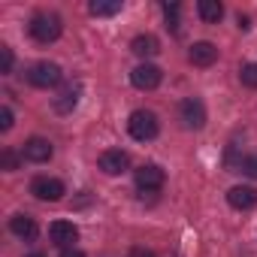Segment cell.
I'll list each match as a JSON object with an SVG mask.
<instances>
[{"mask_svg":"<svg viewBox=\"0 0 257 257\" xmlns=\"http://www.w3.org/2000/svg\"><path fill=\"white\" fill-rule=\"evenodd\" d=\"M127 131H131V137L137 143H152L158 134H161V124H158V115L149 112V109H137L131 115V121H127Z\"/></svg>","mask_w":257,"mask_h":257,"instance_id":"1","label":"cell"},{"mask_svg":"<svg viewBox=\"0 0 257 257\" xmlns=\"http://www.w3.org/2000/svg\"><path fill=\"white\" fill-rule=\"evenodd\" d=\"M28 31H31V37H34L37 43L49 46V43H55V40L61 37V19H58L55 13H37V16L31 19Z\"/></svg>","mask_w":257,"mask_h":257,"instance_id":"2","label":"cell"},{"mask_svg":"<svg viewBox=\"0 0 257 257\" xmlns=\"http://www.w3.org/2000/svg\"><path fill=\"white\" fill-rule=\"evenodd\" d=\"M28 82H31L34 88H55V85L61 82V67L52 64V61H37V64H31V70H28Z\"/></svg>","mask_w":257,"mask_h":257,"instance_id":"3","label":"cell"},{"mask_svg":"<svg viewBox=\"0 0 257 257\" xmlns=\"http://www.w3.org/2000/svg\"><path fill=\"white\" fill-rule=\"evenodd\" d=\"M179 121L188 127V131H200V127L206 124V106H203V100H197V97L182 100V106H179Z\"/></svg>","mask_w":257,"mask_h":257,"instance_id":"4","label":"cell"},{"mask_svg":"<svg viewBox=\"0 0 257 257\" xmlns=\"http://www.w3.org/2000/svg\"><path fill=\"white\" fill-rule=\"evenodd\" d=\"M31 194H34L37 200L58 203V200L64 197V182H58V179H52V176H37V179L31 182Z\"/></svg>","mask_w":257,"mask_h":257,"instance_id":"5","label":"cell"},{"mask_svg":"<svg viewBox=\"0 0 257 257\" xmlns=\"http://www.w3.org/2000/svg\"><path fill=\"white\" fill-rule=\"evenodd\" d=\"M161 79H164V73H161V67H155V64H140V67H134V73H131V82H134V88H140V91H155V88L161 85Z\"/></svg>","mask_w":257,"mask_h":257,"instance_id":"6","label":"cell"},{"mask_svg":"<svg viewBox=\"0 0 257 257\" xmlns=\"http://www.w3.org/2000/svg\"><path fill=\"white\" fill-rule=\"evenodd\" d=\"M79 100H82V85H79V82H70V85H64V88L55 94L52 106H55L58 115H70V112L79 106Z\"/></svg>","mask_w":257,"mask_h":257,"instance_id":"7","label":"cell"},{"mask_svg":"<svg viewBox=\"0 0 257 257\" xmlns=\"http://www.w3.org/2000/svg\"><path fill=\"white\" fill-rule=\"evenodd\" d=\"M127 167H131V158H127V152H121V149H109V152L100 155V170L106 176H121Z\"/></svg>","mask_w":257,"mask_h":257,"instance_id":"8","label":"cell"},{"mask_svg":"<svg viewBox=\"0 0 257 257\" xmlns=\"http://www.w3.org/2000/svg\"><path fill=\"white\" fill-rule=\"evenodd\" d=\"M164 170L158 167V164H143L140 170H137V188H143V191H158V188H164Z\"/></svg>","mask_w":257,"mask_h":257,"instance_id":"9","label":"cell"},{"mask_svg":"<svg viewBox=\"0 0 257 257\" xmlns=\"http://www.w3.org/2000/svg\"><path fill=\"white\" fill-rule=\"evenodd\" d=\"M227 203L233 206V209H254L257 206V188H251V185H236V188H230L227 191Z\"/></svg>","mask_w":257,"mask_h":257,"instance_id":"10","label":"cell"},{"mask_svg":"<svg viewBox=\"0 0 257 257\" xmlns=\"http://www.w3.org/2000/svg\"><path fill=\"white\" fill-rule=\"evenodd\" d=\"M188 61L194 64V67H212L215 61H218V46L215 43H194L191 46V52H188Z\"/></svg>","mask_w":257,"mask_h":257,"instance_id":"11","label":"cell"},{"mask_svg":"<svg viewBox=\"0 0 257 257\" xmlns=\"http://www.w3.org/2000/svg\"><path fill=\"white\" fill-rule=\"evenodd\" d=\"M22 158L34 161V164H46V161L52 158V143L43 140V137H31V140L25 143V149H22Z\"/></svg>","mask_w":257,"mask_h":257,"instance_id":"12","label":"cell"},{"mask_svg":"<svg viewBox=\"0 0 257 257\" xmlns=\"http://www.w3.org/2000/svg\"><path fill=\"white\" fill-rule=\"evenodd\" d=\"M49 236H52V242H55V245L70 248V245L79 239V227H76L73 221H55V224L49 227Z\"/></svg>","mask_w":257,"mask_h":257,"instance_id":"13","label":"cell"},{"mask_svg":"<svg viewBox=\"0 0 257 257\" xmlns=\"http://www.w3.org/2000/svg\"><path fill=\"white\" fill-rule=\"evenodd\" d=\"M10 230H13L19 239H25V242H34L37 233H40V227H37V221H34L31 215H13V218H10Z\"/></svg>","mask_w":257,"mask_h":257,"instance_id":"14","label":"cell"},{"mask_svg":"<svg viewBox=\"0 0 257 257\" xmlns=\"http://www.w3.org/2000/svg\"><path fill=\"white\" fill-rule=\"evenodd\" d=\"M131 49H134V55H140V58H155V55L161 52V43H158V37H152V34H140V37L131 43Z\"/></svg>","mask_w":257,"mask_h":257,"instance_id":"15","label":"cell"},{"mask_svg":"<svg viewBox=\"0 0 257 257\" xmlns=\"http://www.w3.org/2000/svg\"><path fill=\"white\" fill-rule=\"evenodd\" d=\"M197 13H200V19H203V22L218 25V22H221V16H224V7L218 4V0H200V4H197Z\"/></svg>","mask_w":257,"mask_h":257,"instance_id":"16","label":"cell"},{"mask_svg":"<svg viewBox=\"0 0 257 257\" xmlns=\"http://www.w3.org/2000/svg\"><path fill=\"white\" fill-rule=\"evenodd\" d=\"M88 13L91 16H115V13H121V0H91Z\"/></svg>","mask_w":257,"mask_h":257,"instance_id":"17","label":"cell"},{"mask_svg":"<svg viewBox=\"0 0 257 257\" xmlns=\"http://www.w3.org/2000/svg\"><path fill=\"white\" fill-rule=\"evenodd\" d=\"M239 79H242V85H248V88L257 91V64H254V61H251V64H242Z\"/></svg>","mask_w":257,"mask_h":257,"instance_id":"18","label":"cell"},{"mask_svg":"<svg viewBox=\"0 0 257 257\" xmlns=\"http://www.w3.org/2000/svg\"><path fill=\"white\" fill-rule=\"evenodd\" d=\"M164 13H167V28L176 34V31H179V4H167Z\"/></svg>","mask_w":257,"mask_h":257,"instance_id":"19","label":"cell"},{"mask_svg":"<svg viewBox=\"0 0 257 257\" xmlns=\"http://www.w3.org/2000/svg\"><path fill=\"white\" fill-rule=\"evenodd\" d=\"M239 170H242L245 176L257 179V155H248V158H242V161H239Z\"/></svg>","mask_w":257,"mask_h":257,"instance_id":"20","label":"cell"},{"mask_svg":"<svg viewBox=\"0 0 257 257\" xmlns=\"http://www.w3.org/2000/svg\"><path fill=\"white\" fill-rule=\"evenodd\" d=\"M10 70H13V49L0 46V73H10Z\"/></svg>","mask_w":257,"mask_h":257,"instance_id":"21","label":"cell"},{"mask_svg":"<svg viewBox=\"0 0 257 257\" xmlns=\"http://www.w3.org/2000/svg\"><path fill=\"white\" fill-rule=\"evenodd\" d=\"M0 161H4V170H10V173H13V170H19V155H16L13 149H7L4 155H0Z\"/></svg>","mask_w":257,"mask_h":257,"instance_id":"22","label":"cell"},{"mask_svg":"<svg viewBox=\"0 0 257 257\" xmlns=\"http://www.w3.org/2000/svg\"><path fill=\"white\" fill-rule=\"evenodd\" d=\"M0 131H13V109L10 106H4V109H0Z\"/></svg>","mask_w":257,"mask_h":257,"instance_id":"23","label":"cell"},{"mask_svg":"<svg viewBox=\"0 0 257 257\" xmlns=\"http://www.w3.org/2000/svg\"><path fill=\"white\" fill-rule=\"evenodd\" d=\"M61 257H85V254H82L79 248H64V251H61Z\"/></svg>","mask_w":257,"mask_h":257,"instance_id":"24","label":"cell"},{"mask_svg":"<svg viewBox=\"0 0 257 257\" xmlns=\"http://www.w3.org/2000/svg\"><path fill=\"white\" fill-rule=\"evenodd\" d=\"M131 257H155V254H152V251H146V248H134V251H131Z\"/></svg>","mask_w":257,"mask_h":257,"instance_id":"25","label":"cell"},{"mask_svg":"<svg viewBox=\"0 0 257 257\" xmlns=\"http://www.w3.org/2000/svg\"><path fill=\"white\" fill-rule=\"evenodd\" d=\"M31 257H43V254H31Z\"/></svg>","mask_w":257,"mask_h":257,"instance_id":"26","label":"cell"}]
</instances>
